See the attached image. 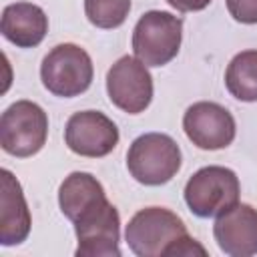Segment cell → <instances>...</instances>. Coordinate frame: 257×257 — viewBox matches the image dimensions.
I'll list each match as a JSON object with an SVG mask.
<instances>
[{"mask_svg": "<svg viewBox=\"0 0 257 257\" xmlns=\"http://www.w3.org/2000/svg\"><path fill=\"white\" fill-rule=\"evenodd\" d=\"M128 249L139 257H189L207 255L189 233L183 219L165 207H147L133 215L124 229Z\"/></svg>", "mask_w": 257, "mask_h": 257, "instance_id": "6da1fadb", "label": "cell"}, {"mask_svg": "<svg viewBox=\"0 0 257 257\" xmlns=\"http://www.w3.org/2000/svg\"><path fill=\"white\" fill-rule=\"evenodd\" d=\"M126 169L141 185H165L181 169V149L175 139L165 133H145L131 143Z\"/></svg>", "mask_w": 257, "mask_h": 257, "instance_id": "7a4b0ae2", "label": "cell"}, {"mask_svg": "<svg viewBox=\"0 0 257 257\" xmlns=\"http://www.w3.org/2000/svg\"><path fill=\"white\" fill-rule=\"evenodd\" d=\"M78 257H118L120 255V215L106 195L92 201L72 221Z\"/></svg>", "mask_w": 257, "mask_h": 257, "instance_id": "3957f363", "label": "cell"}, {"mask_svg": "<svg viewBox=\"0 0 257 257\" xmlns=\"http://www.w3.org/2000/svg\"><path fill=\"white\" fill-rule=\"evenodd\" d=\"M183 40V20L165 10L145 12L133 30V52L147 66L169 64Z\"/></svg>", "mask_w": 257, "mask_h": 257, "instance_id": "277c9868", "label": "cell"}, {"mask_svg": "<svg viewBox=\"0 0 257 257\" xmlns=\"http://www.w3.org/2000/svg\"><path fill=\"white\" fill-rule=\"evenodd\" d=\"M92 76L94 68L88 52L72 42L54 46L40 64L44 88L62 98H72L86 92Z\"/></svg>", "mask_w": 257, "mask_h": 257, "instance_id": "5b68a950", "label": "cell"}, {"mask_svg": "<svg viewBox=\"0 0 257 257\" xmlns=\"http://www.w3.org/2000/svg\"><path fill=\"white\" fill-rule=\"evenodd\" d=\"M241 185L237 175L219 165L199 169L185 185V203L201 219L217 217L239 203Z\"/></svg>", "mask_w": 257, "mask_h": 257, "instance_id": "8992f818", "label": "cell"}, {"mask_svg": "<svg viewBox=\"0 0 257 257\" xmlns=\"http://www.w3.org/2000/svg\"><path fill=\"white\" fill-rule=\"evenodd\" d=\"M48 137V116L32 100L12 102L0 116V145L18 159L36 155Z\"/></svg>", "mask_w": 257, "mask_h": 257, "instance_id": "52a82bcc", "label": "cell"}, {"mask_svg": "<svg viewBox=\"0 0 257 257\" xmlns=\"http://www.w3.org/2000/svg\"><path fill=\"white\" fill-rule=\"evenodd\" d=\"M106 92L110 102L128 112H143L153 100V76L137 56H120L106 72Z\"/></svg>", "mask_w": 257, "mask_h": 257, "instance_id": "ba28073f", "label": "cell"}, {"mask_svg": "<svg viewBox=\"0 0 257 257\" xmlns=\"http://www.w3.org/2000/svg\"><path fill=\"white\" fill-rule=\"evenodd\" d=\"M183 128L189 141L203 151H219L233 143L237 126L233 114L211 100L191 104L183 114Z\"/></svg>", "mask_w": 257, "mask_h": 257, "instance_id": "9c48e42d", "label": "cell"}, {"mask_svg": "<svg viewBox=\"0 0 257 257\" xmlns=\"http://www.w3.org/2000/svg\"><path fill=\"white\" fill-rule=\"evenodd\" d=\"M64 143L80 157L100 159L112 153L118 145V128L100 110H80L68 118L64 126Z\"/></svg>", "mask_w": 257, "mask_h": 257, "instance_id": "30bf717a", "label": "cell"}, {"mask_svg": "<svg viewBox=\"0 0 257 257\" xmlns=\"http://www.w3.org/2000/svg\"><path fill=\"white\" fill-rule=\"evenodd\" d=\"M213 235L219 249L229 257L257 255V209L237 203L217 215Z\"/></svg>", "mask_w": 257, "mask_h": 257, "instance_id": "8fae6325", "label": "cell"}, {"mask_svg": "<svg viewBox=\"0 0 257 257\" xmlns=\"http://www.w3.org/2000/svg\"><path fill=\"white\" fill-rule=\"evenodd\" d=\"M2 193H0V243L4 247L20 245L30 233V211L22 193L20 183L8 171H0Z\"/></svg>", "mask_w": 257, "mask_h": 257, "instance_id": "7c38bea8", "label": "cell"}, {"mask_svg": "<svg viewBox=\"0 0 257 257\" xmlns=\"http://www.w3.org/2000/svg\"><path fill=\"white\" fill-rule=\"evenodd\" d=\"M0 30L2 36L18 48H34L48 32V16L32 2H14L2 10Z\"/></svg>", "mask_w": 257, "mask_h": 257, "instance_id": "4fadbf2b", "label": "cell"}, {"mask_svg": "<svg viewBox=\"0 0 257 257\" xmlns=\"http://www.w3.org/2000/svg\"><path fill=\"white\" fill-rule=\"evenodd\" d=\"M102 195L106 193L96 177H92L90 173L74 171L60 183L58 205H60L62 215L68 221H74L82 209H86L92 201H96Z\"/></svg>", "mask_w": 257, "mask_h": 257, "instance_id": "5bb4252c", "label": "cell"}, {"mask_svg": "<svg viewBox=\"0 0 257 257\" xmlns=\"http://www.w3.org/2000/svg\"><path fill=\"white\" fill-rule=\"evenodd\" d=\"M225 86L243 102H257V50H243L231 58L225 70Z\"/></svg>", "mask_w": 257, "mask_h": 257, "instance_id": "9a60e30c", "label": "cell"}, {"mask_svg": "<svg viewBox=\"0 0 257 257\" xmlns=\"http://www.w3.org/2000/svg\"><path fill=\"white\" fill-rule=\"evenodd\" d=\"M131 12V0H84V14L96 28H118Z\"/></svg>", "mask_w": 257, "mask_h": 257, "instance_id": "2e32d148", "label": "cell"}, {"mask_svg": "<svg viewBox=\"0 0 257 257\" xmlns=\"http://www.w3.org/2000/svg\"><path fill=\"white\" fill-rule=\"evenodd\" d=\"M229 14L241 24H257V0H225Z\"/></svg>", "mask_w": 257, "mask_h": 257, "instance_id": "e0dca14e", "label": "cell"}, {"mask_svg": "<svg viewBox=\"0 0 257 257\" xmlns=\"http://www.w3.org/2000/svg\"><path fill=\"white\" fill-rule=\"evenodd\" d=\"M179 12H199L211 4V0H167Z\"/></svg>", "mask_w": 257, "mask_h": 257, "instance_id": "ac0fdd59", "label": "cell"}]
</instances>
